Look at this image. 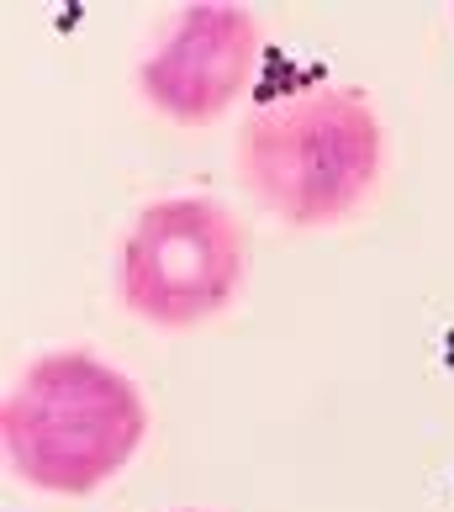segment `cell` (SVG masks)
I'll use <instances>...</instances> for the list:
<instances>
[{"label": "cell", "mask_w": 454, "mask_h": 512, "mask_svg": "<svg viewBox=\"0 0 454 512\" xmlns=\"http://www.w3.org/2000/svg\"><path fill=\"white\" fill-rule=\"evenodd\" d=\"M381 117L359 90H312L254 111L238 138L243 185L291 227H328L375 191Z\"/></svg>", "instance_id": "7a4b0ae2"}, {"label": "cell", "mask_w": 454, "mask_h": 512, "mask_svg": "<svg viewBox=\"0 0 454 512\" xmlns=\"http://www.w3.org/2000/svg\"><path fill=\"white\" fill-rule=\"evenodd\" d=\"M259 59V22L243 6H191L138 69V90L169 122L206 127L243 96Z\"/></svg>", "instance_id": "277c9868"}, {"label": "cell", "mask_w": 454, "mask_h": 512, "mask_svg": "<svg viewBox=\"0 0 454 512\" xmlns=\"http://www.w3.org/2000/svg\"><path fill=\"white\" fill-rule=\"evenodd\" d=\"M0 428L6 460L27 486L53 497H90L138 454L148 407L122 370L96 354L64 349L27 365L6 396Z\"/></svg>", "instance_id": "6da1fadb"}, {"label": "cell", "mask_w": 454, "mask_h": 512, "mask_svg": "<svg viewBox=\"0 0 454 512\" xmlns=\"http://www.w3.org/2000/svg\"><path fill=\"white\" fill-rule=\"evenodd\" d=\"M249 275V238L212 196H169L143 206L122 238L117 286L132 317L154 328H196L227 312Z\"/></svg>", "instance_id": "3957f363"}]
</instances>
